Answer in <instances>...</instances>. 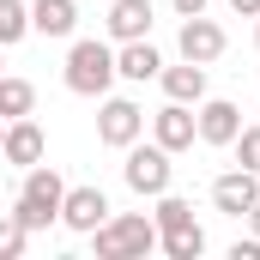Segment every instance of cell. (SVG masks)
<instances>
[{
  "label": "cell",
  "instance_id": "obj_1",
  "mask_svg": "<svg viewBox=\"0 0 260 260\" xmlns=\"http://www.w3.org/2000/svg\"><path fill=\"white\" fill-rule=\"evenodd\" d=\"M61 200H67L61 170L55 164H30L24 182H18V200H12V218L24 230H49V224H61Z\"/></svg>",
  "mask_w": 260,
  "mask_h": 260
},
{
  "label": "cell",
  "instance_id": "obj_2",
  "mask_svg": "<svg viewBox=\"0 0 260 260\" xmlns=\"http://www.w3.org/2000/svg\"><path fill=\"white\" fill-rule=\"evenodd\" d=\"M91 242H97V260H145L157 248V224L145 212H109L91 230Z\"/></svg>",
  "mask_w": 260,
  "mask_h": 260
},
{
  "label": "cell",
  "instance_id": "obj_3",
  "mask_svg": "<svg viewBox=\"0 0 260 260\" xmlns=\"http://www.w3.org/2000/svg\"><path fill=\"white\" fill-rule=\"evenodd\" d=\"M67 91L73 97H109V85L121 79L115 73V49L109 43H97V37H85V43H73L67 49Z\"/></svg>",
  "mask_w": 260,
  "mask_h": 260
},
{
  "label": "cell",
  "instance_id": "obj_4",
  "mask_svg": "<svg viewBox=\"0 0 260 260\" xmlns=\"http://www.w3.org/2000/svg\"><path fill=\"white\" fill-rule=\"evenodd\" d=\"M121 176H127V188L133 194H145V200H157V194H170V182H176V164H170V151L151 139V145H139L133 139L127 145V164H121Z\"/></svg>",
  "mask_w": 260,
  "mask_h": 260
},
{
  "label": "cell",
  "instance_id": "obj_5",
  "mask_svg": "<svg viewBox=\"0 0 260 260\" xmlns=\"http://www.w3.org/2000/svg\"><path fill=\"white\" fill-rule=\"evenodd\" d=\"M139 133H145V109H139L133 97H103V109H97V139L115 145V151H127Z\"/></svg>",
  "mask_w": 260,
  "mask_h": 260
},
{
  "label": "cell",
  "instance_id": "obj_6",
  "mask_svg": "<svg viewBox=\"0 0 260 260\" xmlns=\"http://www.w3.org/2000/svg\"><path fill=\"white\" fill-rule=\"evenodd\" d=\"M194 127H200V145H230L242 133V109L230 97H200L194 103Z\"/></svg>",
  "mask_w": 260,
  "mask_h": 260
},
{
  "label": "cell",
  "instance_id": "obj_7",
  "mask_svg": "<svg viewBox=\"0 0 260 260\" xmlns=\"http://www.w3.org/2000/svg\"><path fill=\"white\" fill-rule=\"evenodd\" d=\"M254 200H260V170H242V164H236V170H224V176L212 182V206H218L224 218H242Z\"/></svg>",
  "mask_w": 260,
  "mask_h": 260
},
{
  "label": "cell",
  "instance_id": "obj_8",
  "mask_svg": "<svg viewBox=\"0 0 260 260\" xmlns=\"http://www.w3.org/2000/svg\"><path fill=\"white\" fill-rule=\"evenodd\" d=\"M151 139L176 157V151H188L200 139V127H194V103H164L157 115H151Z\"/></svg>",
  "mask_w": 260,
  "mask_h": 260
},
{
  "label": "cell",
  "instance_id": "obj_9",
  "mask_svg": "<svg viewBox=\"0 0 260 260\" xmlns=\"http://www.w3.org/2000/svg\"><path fill=\"white\" fill-rule=\"evenodd\" d=\"M224 24L218 18H206V12H194V18H182V61H200V67H212L218 55H224Z\"/></svg>",
  "mask_w": 260,
  "mask_h": 260
},
{
  "label": "cell",
  "instance_id": "obj_10",
  "mask_svg": "<svg viewBox=\"0 0 260 260\" xmlns=\"http://www.w3.org/2000/svg\"><path fill=\"white\" fill-rule=\"evenodd\" d=\"M103 218H109V194H103V188H67V200H61V224L73 230V236H91Z\"/></svg>",
  "mask_w": 260,
  "mask_h": 260
},
{
  "label": "cell",
  "instance_id": "obj_11",
  "mask_svg": "<svg viewBox=\"0 0 260 260\" xmlns=\"http://www.w3.org/2000/svg\"><path fill=\"white\" fill-rule=\"evenodd\" d=\"M43 151H49V139H43V127H37L30 115L6 121V139H0V157H6L12 170H30V164H43Z\"/></svg>",
  "mask_w": 260,
  "mask_h": 260
},
{
  "label": "cell",
  "instance_id": "obj_12",
  "mask_svg": "<svg viewBox=\"0 0 260 260\" xmlns=\"http://www.w3.org/2000/svg\"><path fill=\"white\" fill-rule=\"evenodd\" d=\"M115 73L133 79V85H145V79H157V73H164V55L151 49V37H133V43L115 49Z\"/></svg>",
  "mask_w": 260,
  "mask_h": 260
},
{
  "label": "cell",
  "instance_id": "obj_13",
  "mask_svg": "<svg viewBox=\"0 0 260 260\" xmlns=\"http://www.w3.org/2000/svg\"><path fill=\"white\" fill-rule=\"evenodd\" d=\"M151 0H109V37L133 43V37H151Z\"/></svg>",
  "mask_w": 260,
  "mask_h": 260
},
{
  "label": "cell",
  "instance_id": "obj_14",
  "mask_svg": "<svg viewBox=\"0 0 260 260\" xmlns=\"http://www.w3.org/2000/svg\"><path fill=\"white\" fill-rule=\"evenodd\" d=\"M157 85H164V97H170V103H200V97H206V67H200V61L164 67V73H157Z\"/></svg>",
  "mask_w": 260,
  "mask_h": 260
},
{
  "label": "cell",
  "instance_id": "obj_15",
  "mask_svg": "<svg viewBox=\"0 0 260 260\" xmlns=\"http://www.w3.org/2000/svg\"><path fill=\"white\" fill-rule=\"evenodd\" d=\"M30 30H43V37H73V30H79V6H73V0H30Z\"/></svg>",
  "mask_w": 260,
  "mask_h": 260
},
{
  "label": "cell",
  "instance_id": "obj_16",
  "mask_svg": "<svg viewBox=\"0 0 260 260\" xmlns=\"http://www.w3.org/2000/svg\"><path fill=\"white\" fill-rule=\"evenodd\" d=\"M0 115L18 121V115H37V85L18 79V73H0Z\"/></svg>",
  "mask_w": 260,
  "mask_h": 260
},
{
  "label": "cell",
  "instance_id": "obj_17",
  "mask_svg": "<svg viewBox=\"0 0 260 260\" xmlns=\"http://www.w3.org/2000/svg\"><path fill=\"white\" fill-rule=\"evenodd\" d=\"M157 248H164L170 260H200V254H206V230H200V224H188V230H164Z\"/></svg>",
  "mask_w": 260,
  "mask_h": 260
},
{
  "label": "cell",
  "instance_id": "obj_18",
  "mask_svg": "<svg viewBox=\"0 0 260 260\" xmlns=\"http://www.w3.org/2000/svg\"><path fill=\"white\" fill-rule=\"evenodd\" d=\"M24 37H30V6L24 0H0V49H12Z\"/></svg>",
  "mask_w": 260,
  "mask_h": 260
},
{
  "label": "cell",
  "instance_id": "obj_19",
  "mask_svg": "<svg viewBox=\"0 0 260 260\" xmlns=\"http://www.w3.org/2000/svg\"><path fill=\"white\" fill-rule=\"evenodd\" d=\"M151 224H157V236H164V230H188V224H194V206H188L182 194H157Z\"/></svg>",
  "mask_w": 260,
  "mask_h": 260
},
{
  "label": "cell",
  "instance_id": "obj_20",
  "mask_svg": "<svg viewBox=\"0 0 260 260\" xmlns=\"http://www.w3.org/2000/svg\"><path fill=\"white\" fill-rule=\"evenodd\" d=\"M24 242H30V230H24L12 212H0V260H18V254H24Z\"/></svg>",
  "mask_w": 260,
  "mask_h": 260
},
{
  "label": "cell",
  "instance_id": "obj_21",
  "mask_svg": "<svg viewBox=\"0 0 260 260\" xmlns=\"http://www.w3.org/2000/svg\"><path fill=\"white\" fill-rule=\"evenodd\" d=\"M230 145H236V164H242V170H260V121H254V127H242Z\"/></svg>",
  "mask_w": 260,
  "mask_h": 260
},
{
  "label": "cell",
  "instance_id": "obj_22",
  "mask_svg": "<svg viewBox=\"0 0 260 260\" xmlns=\"http://www.w3.org/2000/svg\"><path fill=\"white\" fill-rule=\"evenodd\" d=\"M230 260H260V236H242V242L230 248Z\"/></svg>",
  "mask_w": 260,
  "mask_h": 260
},
{
  "label": "cell",
  "instance_id": "obj_23",
  "mask_svg": "<svg viewBox=\"0 0 260 260\" xmlns=\"http://www.w3.org/2000/svg\"><path fill=\"white\" fill-rule=\"evenodd\" d=\"M170 6H176L182 18H194V12H206V6H212V0H170Z\"/></svg>",
  "mask_w": 260,
  "mask_h": 260
},
{
  "label": "cell",
  "instance_id": "obj_24",
  "mask_svg": "<svg viewBox=\"0 0 260 260\" xmlns=\"http://www.w3.org/2000/svg\"><path fill=\"white\" fill-rule=\"evenodd\" d=\"M230 12L236 18H260V0H230Z\"/></svg>",
  "mask_w": 260,
  "mask_h": 260
},
{
  "label": "cell",
  "instance_id": "obj_25",
  "mask_svg": "<svg viewBox=\"0 0 260 260\" xmlns=\"http://www.w3.org/2000/svg\"><path fill=\"white\" fill-rule=\"evenodd\" d=\"M242 218H248V230H254V236H260V200H254V206H248V212H242Z\"/></svg>",
  "mask_w": 260,
  "mask_h": 260
},
{
  "label": "cell",
  "instance_id": "obj_26",
  "mask_svg": "<svg viewBox=\"0 0 260 260\" xmlns=\"http://www.w3.org/2000/svg\"><path fill=\"white\" fill-rule=\"evenodd\" d=\"M0 139H6V115H0Z\"/></svg>",
  "mask_w": 260,
  "mask_h": 260
},
{
  "label": "cell",
  "instance_id": "obj_27",
  "mask_svg": "<svg viewBox=\"0 0 260 260\" xmlns=\"http://www.w3.org/2000/svg\"><path fill=\"white\" fill-rule=\"evenodd\" d=\"M254 43H260V24H254Z\"/></svg>",
  "mask_w": 260,
  "mask_h": 260
},
{
  "label": "cell",
  "instance_id": "obj_28",
  "mask_svg": "<svg viewBox=\"0 0 260 260\" xmlns=\"http://www.w3.org/2000/svg\"><path fill=\"white\" fill-rule=\"evenodd\" d=\"M0 55H6V49H0Z\"/></svg>",
  "mask_w": 260,
  "mask_h": 260
}]
</instances>
